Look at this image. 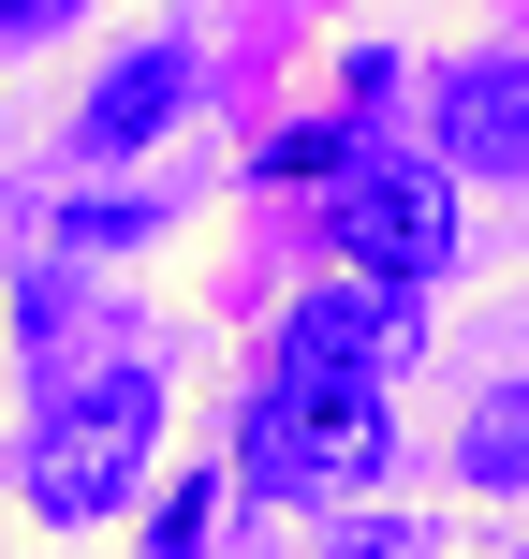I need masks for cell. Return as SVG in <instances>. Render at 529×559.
<instances>
[{
  "mask_svg": "<svg viewBox=\"0 0 529 559\" xmlns=\"http://www.w3.org/2000/svg\"><path fill=\"white\" fill-rule=\"evenodd\" d=\"M45 15H74V0H0V29H45Z\"/></svg>",
  "mask_w": 529,
  "mask_h": 559,
  "instance_id": "30bf717a",
  "label": "cell"
},
{
  "mask_svg": "<svg viewBox=\"0 0 529 559\" xmlns=\"http://www.w3.org/2000/svg\"><path fill=\"white\" fill-rule=\"evenodd\" d=\"M471 486H529V397H501L471 427Z\"/></svg>",
  "mask_w": 529,
  "mask_h": 559,
  "instance_id": "52a82bcc",
  "label": "cell"
},
{
  "mask_svg": "<svg viewBox=\"0 0 529 559\" xmlns=\"http://www.w3.org/2000/svg\"><path fill=\"white\" fill-rule=\"evenodd\" d=\"M324 236H338V265L353 280H383V295H412V280H442L456 265V192H442V163H338L324 177Z\"/></svg>",
  "mask_w": 529,
  "mask_h": 559,
  "instance_id": "3957f363",
  "label": "cell"
},
{
  "mask_svg": "<svg viewBox=\"0 0 529 559\" xmlns=\"http://www.w3.org/2000/svg\"><path fill=\"white\" fill-rule=\"evenodd\" d=\"M442 163H485V177H515V163H529V74H515V59L442 74Z\"/></svg>",
  "mask_w": 529,
  "mask_h": 559,
  "instance_id": "8992f818",
  "label": "cell"
},
{
  "mask_svg": "<svg viewBox=\"0 0 529 559\" xmlns=\"http://www.w3.org/2000/svg\"><path fill=\"white\" fill-rule=\"evenodd\" d=\"M206 545V486H177V501H163V531H147V559H192Z\"/></svg>",
  "mask_w": 529,
  "mask_h": 559,
  "instance_id": "9c48e42d",
  "label": "cell"
},
{
  "mask_svg": "<svg viewBox=\"0 0 529 559\" xmlns=\"http://www.w3.org/2000/svg\"><path fill=\"white\" fill-rule=\"evenodd\" d=\"M177 104H192V45H118V74L88 88L74 147H88V163H118V147H147V133H163Z\"/></svg>",
  "mask_w": 529,
  "mask_h": 559,
  "instance_id": "5b68a950",
  "label": "cell"
},
{
  "mask_svg": "<svg viewBox=\"0 0 529 559\" xmlns=\"http://www.w3.org/2000/svg\"><path fill=\"white\" fill-rule=\"evenodd\" d=\"M147 442H163V383H147V368H104V383H74V397L29 413L15 486H29L45 531H88V515H118V486L147 472Z\"/></svg>",
  "mask_w": 529,
  "mask_h": 559,
  "instance_id": "7a4b0ae2",
  "label": "cell"
},
{
  "mask_svg": "<svg viewBox=\"0 0 529 559\" xmlns=\"http://www.w3.org/2000/svg\"><path fill=\"white\" fill-rule=\"evenodd\" d=\"M265 163H279V177H338V118H309V133H279Z\"/></svg>",
  "mask_w": 529,
  "mask_h": 559,
  "instance_id": "ba28073f",
  "label": "cell"
},
{
  "mask_svg": "<svg viewBox=\"0 0 529 559\" xmlns=\"http://www.w3.org/2000/svg\"><path fill=\"white\" fill-rule=\"evenodd\" d=\"M397 354V295L383 280H324V295L279 309V368H309V383H383Z\"/></svg>",
  "mask_w": 529,
  "mask_h": 559,
  "instance_id": "277c9868",
  "label": "cell"
},
{
  "mask_svg": "<svg viewBox=\"0 0 529 559\" xmlns=\"http://www.w3.org/2000/svg\"><path fill=\"white\" fill-rule=\"evenodd\" d=\"M383 456H397L383 383H309V368H265L251 413H236V472L279 486V501H353Z\"/></svg>",
  "mask_w": 529,
  "mask_h": 559,
  "instance_id": "6da1fadb",
  "label": "cell"
}]
</instances>
